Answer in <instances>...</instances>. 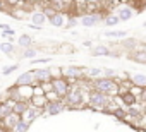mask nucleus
Returning a JSON list of instances; mask_svg holds the SVG:
<instances>
[{
    "label": "nucleus",
    "mask_w": 146,
    "mask_h": 132,
    "mask_svg": "<svg viewBox=\"0 0 146 132\" xmlns=\"http://www.w3.org/2000/svg\"><path fill=\"white\" fill-rule=\"evenodd\" d=\"M93 89H98L108 96H117L120 93V86L113 77H107V76H100L93 79Z\"/></svg>",
    "instance_id": "obj_1"
},
{
    "label": "nucleus",
    "mask_w": 146,
    "mask_h": 132,
    "mask_svg": "<svg viewBox=\"0 0 146 132\" xmlns=\"http://www.w3.org/2000/svg\"><path fill=\"white\" fill-rule=\"evenodd\" d=\"M113 98L115 96H108V94H105V93H102L98 89H91L88 93V105L93 110H103V108H107L112 103Z\"/></svg>",
    "instance_id": "obj_2"
},
{
    "label": "nucleus",
    "mask_w": 146,
    "mask_h": 132,
    "mask_svg": "<svg viewBox=\"0 0 146 132\" xmlns=\"http://www.w3.org/2000/svg\"><path fill=\"white\" fill-rule=\"evenodd\" d=\"M84 96H88V94L83 91V88L79 84H76V86H70V89L64 100H65L67 106H79L84 103Z\"/></svg>",
    "instance_id": "obj_3"
},
{
    "label": "nucleus",
    "mask_w": 146,
    "mask_h": 132,
    "mask_svg": "<svg viewBox=\"0 0 146 132\" xmlns=\"http://www.w3.org/2000/svg\"><path fill=\"white\" fill-rule=\"evenodd\" d=\"M70 86H72V84H70L69 79H65L64 76H62V77H52V88H53V91L57 93V96L62 98V100L67 96Z\"/></svg>",
    "instance_id": "obj_4"
},
{
    "label": "nucleus",
    "mask_w": 146,
    "mask_h": 132,
    "mask_svg": "<svg viewBox=\"0 0 146 132\" xmlns=\"http://www.w3.org/2000/svg\"><path fill=\"white\" fill-rule=\"evenodd\" d=\"M62 76L69 81H79L86 76V69L84 67H78V65H69V67L62 69Z\"/></svg>",
    "instance_id": "obj_5"
},
{
    "label": "nucleus",
    "mask_w": 146,
    "mask_h": 132,
    "mask_svg": "<svg viewBox=\"0 0 146 132\" xmlns=\"http://www.w3.org/2000/svg\"><path fill=\"white\" fill-rule=\"evenodd\" d=\"M67 108V105L62 101V98H55V100H48L46 105H45V110H46V115H58L62 113L64 110Z\"/></svg>",
    "instance_id": "obj_6"
},
{
    "label": "nucleus",
    "mask_w": 146,
    "mask_h": 132,
    "mask_svg": "<svg viewBox=\"0 0 146 132\" xmlns=\"http://www.w3.org/2000/svg\"><path fill=\"white\" fill-rule=\"evenodd\" d=\"M115 14H117V17L120 19V22H127V21H131V19L134 17V9H132L131 5H127V4H120V5L115 9Z\"/></svg>",
    "instance_id": "obj_7"
},
{
    "label": "nucleus",
    "mask_w": 146,
    "mask_h": 132,
    "mask_svg": "<svg viewBox=\"0 0 146 132\" xmlns=\"http://www.w3.org/2000/svg\"><path fill=\"white\" fill-rule=\"evenodd\" d=\"M33 74H35V86H36V84L50 82V81H52V77H53V74H52V71H50V69H35V71H33Z\"/></svg>",
    "instance_id": "obj_8"
},
{
    "label": "nucleus",
    "mask_w": 146,
    "mask_h": 132,
    "mask_svg": "<svg viewBox=\"0 0 146 132\" xmlns=\"http://www.w3.org/2000/svg\"><path fill=\"white\" fill-rule=\"evenodd\" d=\"M46 21H48V17H46V14L43 12V9H38V11H33V12H31V24L38 26L40 29L45 26Z\"/></svg>",
    "instance_id": "obj_9"
},
{
    "label": "nucleus",
    "mask_w": 146,
    "mask_h": 132,
    "mask_svg": "<svg viewBox=\"0 0 146 132\" xmlns=\"http://www.w3.org/2000/svg\"><path fill=\"white\" fill-rule=\"evenodd\" d=\"M102 21V17L98 16V14H84L83 17H79V24H83L84 28H93V26H96L98 22Z\"/></svg>",
    "instance_id": "obj_10"
},
{
    "label": "nucleus",
    "mask_w": 146,
    "mask_h": 132,
    "mask_svg": "<svg viewBox=\"0 0 146 132\" xmlns=\"http://www.w3.org/2000/svg\"><path fill=\"white\" fill-rule=\"evenodd\" d=\"M16 86H35V74H33V71L23 72L16 79Z\"/></svg>",
    "instance_id": "obj_11"
},
{
    "label": "nucleus",
    "mask_w": 146,
    "mask_h": 132,
    "mask_svg": "<svg viewBox=\"0 0 146 132\" xmlns=\"http://www.w3.org/2000/svg\"><path fill=\"white\" fill-rule=\"evenodd\" d=\"M65 16H64V12H60V11H57L53 16H50L48 17V22H50V26H53V28H64L65 26Z\"/></svg>",
    "instance_id": "obj_12"
},
{
    "label": "nucleus",
    "mask_w": 146,
    "mask_h": 132,
    "mask_svg": "<svg viewBox=\"0 0 146 132\" xmlns=\"http://www.w3.org/2000/svg\"><path fill=\"white\" fill-rule=\"evenodd\" d=\"M91 55H93V57H119V55L112 53V51H110V48H108V46H105V45H96V46H93Z\"/></svg>",
    "instance_id": "obj_13"
},
{
    "label": "nucleus",
    "mask_w": 146,
    "mask_h": 132,
    "mask_svg": "<svg viewBox=\"0 0 146 132\" xmlns=\"http://www.w3.org/2000/svg\"><path fill=\"white\" fill-rule=\"evenodd\" d=\"M119 100H120V103L122 105H125V106H132L134 103H136V96H134V93H131V91H120L119 94Z\"/></svg>",
    "instance_id": "obj_14"
},
{
    "label": "nucleus",
    "mask_w": 146,
    "mask_h": 132,
    "mask_svg": "<svg viewBox=\"0 0 146 132\" xmlns=\"http://www.w3.org/2000/svg\"><path fill=\"white\" fill-rule=\"evenodd\" d=\"M131 84L139 89L146 88V74H131Z\"/></svg>",
    "instance_id": "obj_15"
},
{
    "label": "nucleus",
    "mask_w": 146,
    "mask_h": 132,
    "mask_svg": "<svg viewBox=\"0 0 146 132\" xmlns=\"http://www.w3.org/2000/svg\"><path fill=\"white\" fill-rule=\"evenodd\" d=\"M29 129H31V122H29V120H26L24 117H21V118H19V122L14 125V129H12V130H14V132H28Z\"/></svg>",
    "instance_id": "obj_16"
},
{
    "label": "nucleus",
    "mask_w": 146,
    "mask_h": 132,
    "mask_svg": "<svg viewBox=\"0 0 146 132\" xmlns=\"http://www.w3.org/2000/svg\"><path fill=\"white\" fill-rule=\"evenodd\" d=\"M129 58L137 63H146V50H136L129 55Z\"/></svg>",
    "instance_id": "obj_17"
},
{
    "label": "nucleus",
    "mask_w": 146,
    "mask_h": 132,
    "mask_svg": "<svg viewBox=\"0 0 146 132\" xmlns=\"http://www.w3.org/2000/svg\"><path fill=\"white\" fill-rule=\"evenodd\" d=\"M29 101H31V103H33L35 106H40V108H45V105H46V101H48V100H46V96H45V93H43L41 96H38V94H35V93H33V94H31V98H29Z\"/></svg>",
    "instance_id": "obj_18"
},
{
    "label": "nucleus",
    "mask_w": 146,
    "mask_h": 132,
    "mask_svg": "<svg viewBox=\"0 0 146 132\" xmlns=\"http://www.w3.org/2000/svg\"><path fill=\"white\" fill-rule=\"evenodd\" d=\"M0 51H4L5 55L12 57V53H16V46L11 41H4V43H0Z\"/></svg>",
    "instance_id": "obj_19"
},
{
    "label": "nucleus",
    "mask_w": 146,
    "mask_h": 132,
    "mask_svg": "<svg viewBox=\"0 0 146 132\" xmlns=\"http://www.w3.org/2000/svg\"><path fill=\"white\" fill-rule=\"evenodd\" d=\"M17 45L21 48H28V46H33V38L29 34H21L19 40H17Z\"/></svg>",
    "instance_id": "obj_20"
},
{
    "label": "nucleus",
    "mask_w": 146,
    "mask_h": 132,
    "mask_svg": "<svg viewBox=\"0 0 146 132\" xmlns=\"http://www.w3.org/2000/svg\"><path fill=\"white\" fill-rule=\"evenodd\" d=\"M36 55H38V50H36L35 46H28V48H24L21 58H24V60H31V58H35Z\"/></svg>",
    "instance_id": "obj_21"
},
{
    "label": "nucleus",
    "mask_w": 146,
    "mask_h": 132,
    "mask_svg": "<svg viewBox=\"0 0 146 132\" xmlns=\"http://www.w3.org/2000/svg\"><path fill=\"white\" fill-rule=\"evenodd\" d=\"M86 76L91 77V79L100 77V76H103V69H100V67H88L86 69Z\"/></svg>",
    "instance_id": "obj_22"
},
{
    "label": "nucleus",
    "mask_w": 146,
    "mask_h": 132,
    "mask_svg": "<svg viewBox=\"0 0 146 132\" xmlns=\"http://www.w3.org/2000/svg\"><path fill=\"white\" fill-rule=\"evenodd\" d=\"M119 22H120V19L117 17V14H108V16L105 17V24H107L108 28H115Z\"/></svg>",
    "instance_id": "obj_23"
},
{
    "label": "nucleus",
    "mask_w": 146,
    "mask_h": 132,
    "mask_svg": "<svg viewBox=\"0 0 146 132\" xmlns=\"http://www.w3.org/2000/svg\"><path fill=\"white\" fill-rule=\"evenodd\" d=\"M105 36L107 38H117V40H120V38H125L127 36V31H105Z\"/></svg>",
    "instance_id": "obj_24"
},
{
    "label": "nucleus",
    "mask_w": 146,
    "mask_h": 132,
    "mask_svg": "<svg viewBox=\"0 0 146 132\" xmlns=\"http://www.w3.org/2000/svg\"><path fill=\"white\" fill-rule=\"evenodd\" d=\"M17 69H19V63H12V65H7V67H4L2 74H4V76H11V74H14Z\"/></svg>",
    "instance_id": "obj_25"
},
{
    "label": "nucleus",
    "mask_w": 146,
    "mask_h": 132,
    "mask_svg": "<svg viewBox=\"0 0 146 132\" xmlns=\"http://www.w3.org/2000/svg\"><path fill=\"white\" fill-rule=\"evenodd\" d=\"M78 24H79V19L74 17V16H70V17L65 21V28H76Z\"/></svg>",
    "instance_id": "obj_26"
},
{
    "label": "nucleus",
    "mask_w": 146,
    "mask_h": 132,
    "mask_svg": "<svg viewBox=\"0 0 146 132\" xmlns=\"http://www.w3.org/2000/svg\"><path fill=\"white\" fill-rule=\"evenodd\" d=\"M127 117H132V118H141V112H139L137 108H134V106H129V110H127Z\"/></svg>",
    "instance_id": "obj_27"
},
{
    "label": "nucleus",
    "mask_w": 146,
    "mask_h": 132,
    "mask_svg": "<svg viewBox=\"0 0 146 132\" xmlns=\"http://www.w3.org/2000/svg\"><path fill=\"white\" fill-rule=\"evenodd\" d=\"M29 62H31V63H50L52 58H48V57H41V58H38V57H35V58H31Z\"/></svg>",
    "instance_id": "obj_28"
},
{
    "label": "nucleus",
    "mask_w": 146,
    "mask_h": 132,
    "mask_svg": "<svg viewBox=\"0 0 146 132\" xmlns=\"http://www.w3.org/2000/svg\"><path fill=\"white\" fill-rule=\"evenodd\" d=\"M103 76H107V77H115V71H113V69H103Z\"/></svg>",
    "instance_id": "obj_29"
},
{
    "label": "nucleus",
    "mask_w": 146,
    "mask_h": 132,
    "mask_svg": "<svg viewBox=\"0 0 146 132\" xmlns=\"http://www.w3.org/2000/svg\"><path fill=\"white\" fill-rule=\"evenodd\" d=\"M14 34H16V29H12V28H9V29L2 31V36H14Z\"/></svg>",
    "instance_id": "obj_30"
},
{
    "label": "nucleus",
    "mask_w": 146,
    "mask_h": 132,
    "mask_svg": "<svg viewBox=\"0 0 146 132\" xmlns=\"http://www.w3.org/2000/svg\"><path fill=\"white\" fill-rule=\"evenodd\" d=\"M11 26L9 24H5V22H2V24H0V31H5V29H9Z\"/></svg>",
    "instance_id": "obj_31"
},
{
    "label": "nucleus",
    "mask_w": 146,
    "mask_h": 132,
    "mask_svg": "<svg viewBox=\"0 0 146 132\" xmlns=\"http://www.w3.org/2000/svg\"><path fill=\"white\" fill-rule=\"evenodd\" d=\"M5 2H7L9 5H17V4H19V0H5Z\"/></svg>",
    "instance_id": "obj_32"
},
{
    "label": "nucleus",
    "mask_w": 146,
    "mask_h": 132,
    "mask_svg": "<svg viewBox=\"0 0 146 132\" xmlns=\"http://www.w3.org/2000/svg\"><path fill=\"white\" fill-rule=\"evenodd\" d=\"M83 45H84V46H88V48H91V46H93V43H91V41H83Z\"/></svg>",
    "instance_id": "obj_33"
},
{
    "label": "nucleus",
    "mask_w": 146,
    "mask_h": 132,
    "mask_svg": "<svg viewBox=\"0 0 146 132\" xmlns=\"http://www.w3.org/2000/svg\"><path fill=\"white\" fill-rule=\"evenodd\" d=\"M86 2H88V4H98L100 0H86Z\"/></svg>",
    "instance_id": "obj_34"
},
{
    "label": "nucleus",
    "mask_w": 146,
    "mask_h": 132,
    "mask_svg": "<svg viewBox=\"0 0 146 132\" xmlns=\"http://www.w3.org/2000/svg\"><path fill=\"white\" fill-rule=\"evenodd\" d=\"M143 100L146 101V88H143Z\"/></svg>",
    "instance_id": "obj_35"
},
{
    "label": "nucleus",
    "mask_w": 146,
    "mask_h": 132,
    "mask_svg": "<svg viewBox=\"0 0 146 132\" xmlns=\"http://www.w3.org/2000/svg\"><path fill=\"white\" fill-rule=\"evenodd\" d=\"M19 2H23V4H29L31 0H19Z\"/></svg>",
    "instance_id": "obj_36"
},
{
    "label": "nucleus",
    "mask_w": 146,
    "mask_h": 132,
    "mask_svg": "<svg viewBox=\"0 0 146 132\" xmlns=\"http://www.w3.org/2000/svg\"><path fill=\"white\" fill-rule=\"evenodd\" d=\"M38 2H52V0H38Z\"/></svg>",
    "instance_id": "obj_37"
},
{
    "label": "nucleus",
    "mask_w": 146,
    "mask_h": 132,
    "mask_svg": "<svg viewBox=\"0 0 146 132\" xmlns=\"http://www.w3.org/2000/svg\"><path fill=\"white\" fill-rule=\"evenodd\" d=\"M143 26H144V28H146V21H144V22H143Z\"/></svg>",
    "instance_id": "obj_38"
},
{
    "label": "nucleus",
    "mask_w": 146,
    "mask_h": 132,
    "mask_svg": "<svg viewBox=\"0 0 146 132\" xmlns=\"http://www.w3.org/2000/svg\"><path fill=\"white\" fill-rule=\"evenodd\" d=\"M136 2H144V0H136Z\"/></svg>",
    "instance_id": "obj_39"
},
{
    "label": "nucleus",
    "mask_w": 146,
    "mask_h": 132,
    "mask_svg": "<svg viewBox=\"0 0 146 132\" xmlns=\"http://www.w3.org/2000/svg\"><path fill=\"white\" fill-rule=\"evenodd\" d=\"M144 2H146V0H144Z\"/></svg>",
    "instance_id": "obj_40"
}]
</instances>
